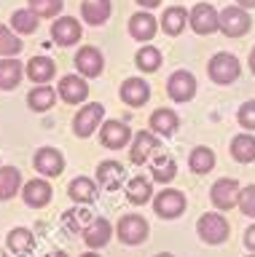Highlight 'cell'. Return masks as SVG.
I'll return each instance as SVG.
<instances>
[{
    "label": "cell",
    "instance_id": "13",
    "mask_svg": "<svg viewBox=\"0 0 255 257\" xmlns=\"http://www.w3.org/2000/svg\"><path fill=\"white\" fill-rule=\"evenodd\" d=\"M132 128L124 123V120H102V126H100V142L105 145L108 150H121L126 148V145L132 142Z\"/></svg>",
    "mask_w": 255,
    "mask_h": 257
},
{
    "label": "cell",
    "instance_id": "8",
    "mask_svg": "<svg viewBox=\"0 0 255 257\" xmlns=\"http://www.w3.org/2000/svg\"><path fill=\"white\" fill-rule=\"evenodd\" d=\"M161 148V137L148 132H137L129 142V161L134 166H142V164H150V158L156 156V150Z\"/></svg>",
    "mask_w": 255,
    "mask_h": 257
},
{
    "label": "cell",
    "instance_id": "22",
    "mask_svg": "<svg viewBox=\"0 0 255 257\" xmlns=\"http://www.w3.org/2000/svg\"><path fill=\"white\" fill-rule=\"evenodd\" d=\"M97 193H100V185H97V180H92V177H75V180H70V185H67V196L73 204L89 206L97 201Z\"/></svg>",
    "mask_w": 255,
    "mask_h": 257
},
{
    "label": "cell",
    "instance_id": "30",
    "mask_svg": "<svg viewBox=\"0 0 255 257\" xmlns=\"http://www.w3.org/2000/svg\"><path fill=\"white\" fill-rule=\"evenodd\" d=\"M110 11H113L110 0H83L81 3V16L92 27H102L110 19Z\"/></svg>",
    "mask_w": 255,
    "mask_h": 257
},
{
    "label": "cell",
    "instance_id": "5",
    "mask_svg": "<svg viewBox=\"0 0 255 257\" xmlns=\"http://www.w3.org/2000/svg\"><path fill=\"white\" fill-rule=\"evenodd\" d=\"M105 120V107L100 102H89L73 115V134L78 140H89Z\"/></svg>",
    "mask_w": 255,
    "mask_h": 257
},
{
    "label": "cell",
    "instance_id": "41",
    "mask_svg": "<svg viewBox=\"0 0 255 257\" xmlns=\"http://www.w3.org/2000/svg\"><path fill=\"white\" fill-rule=\"evenodd\" d=\"M244 246L250 249V252H255V222L244 230Z\"/></svg>",
    "mask_w": 255,
    "mask_h": 257
},
{
    "label": "cell",
    "instance_id": "46",
    "mask_svg": "<svg viewBox=\"0 0 255 257\" xmlns=\"http://www.w3.org/2000/svg\"><path fill=\"white\" fill-rule=\"evenodd\" d=\"M81 257H100V254H97V252H94V249H92V252H83Z\"/></svg>",
    "mask_w": 255,
    "mask_h": 257
},
{
    "label": "cell",
    "instance_id": "47",
    "mask_svg": "<svg viewBox=\"0 0 255 257\" xmlns=\"http://www.w3.org/2000/svg\"><path fill=\"white\" fill-rule=\"evenodd\" d=\"M156 257H175V254H169V252H161V254H156Z\"/></svg>",
    "mask_w": 255,
    "mask_h": 257
},
{
    "label": "cell",
    "instance_id": "26",
    "mask_svg": "<svg viewBox=\"0 0 255 257\" xmlns=\"http://www.w3.org/2000/svg\"><path fill=\"white\" fill-rule=\"evenodd\" d=\"M228 153L236 164H252L255 161V134L252 132H242L236 134L228 145Z\"/></svg>",
    "mask_w": 255,
    "mask_h": 257
},
{
    "label": "cell",
    "instance_id": "25",
    "mask_svg": "<svg viewBox=\"0 0 255 257\" xmlns=\"http://www.w3.org/2000/svg\"><path fill=\"white\" fill-rule=\"evenodd\" d=\"M126 201H129L132 206H142L148 204V201H153V180H145V177H132V180H126Z\"/></svg>",
    "mask_w": 255,
    "mask_h": 257
},
{
    "label": "cell",
    "instance_id": "2",
    "mask_svg": "<svg viewBox=\"0 0 255 257\" xmlns=\"http://www.w3.org/2000/svg\"><path fill=\"white\" fill-rule=\"evenodd\" d=\"M150 225L142 214H121V220L116 222V236L126 246H140L148 241Z\"/></svg>",
    "mask_w": 255,
    "mask_h": 257
},
{
    "label": "cell",
    "instance_id": "12",
    "mask_svg": "<svg viewBox=\"0 0 255 257\" xmlns=\"http://www.w3.org/2000/svg\"><path fill=\"white\" fill-rule=\"evenodd\" d=\"M83 35V27L75 16H57V22H51V40L62 48L75 46Z\"/></svg>",
    "mask_w": 255,
    "mask_h": 257
},
{
    "label": "cell",
    "instance_id": "3",
    "mask_svg": "<svg viewBox=\"0 0 255 257\" xmlns=\"http://www.w3.org/2000/svg\"><path fill=\"white\" fill-rule=\"evenodd\" d=\"M196 233H199V238L204 241V244H210V246H220L223 241L228 238V233H231V225L228 220L223 214L218 212H207L199 217V222H196Z\"/></svg>",
    "mask_w": 255,
    "mask_h": 257
},
{
    "label": "cell",
    "instance_id": "18",
    "mask_svg": "<svg viewBox=\"0 0 255 257\" xmlns=\"http://www.w3.org/2000/svg\"><path fill=\"white\" fill-rule=\"evenodd\" d=\"M118 96L129 107H142L150 99V83L145 78H126L121 83V88H118Z\"/></svg>",
    "mask_w": 255,
    "mask_h": 257
},
{
    "label": "cell",
    "instance_id": "23",
    "mask_svg": "<svg viewBox=\"0 0 255 257\" xmlns=\"http://www.w3.org/2000/svg\"><path fill=\"white\" fill-rule=\"evenodd\" d=\"M25 75L33 80L35 86H46L54 75H57V64H54L51 56H33V59L25 64Z\"/></svg>",
    "mask_w": 255,
    "mask_h": 257
},
{
    "label": "cell",
    "instance_id": "32",
    "mask_svg": "<svg viewBox=\"0 0 255 257\" xmlns=\"http://www.w3.org/2000/svg\"><path fill=\"white\" fill-rule=\"evenodd\" d=\"M54 102H57V88L51 86H35L27 94V107L33 112H49L54 107Z\"/></svg>",
    "mask_w": 255,
    "mask_h": 257
},
{
    "label": "cell",
    "instance_id": "19",
    "mask_svg": "<svg viewBox=\"0 0 255 257\" xmlns=\"http://www.w3.org/2000/svg\"><path fill=\"white\" fill-rule=\"evenodd\" d=\"M148 128L158 137H164V140H169V137L180 128V115L175 112L172 107H158L150 112L148 118Z\"/></svg>",
    "mask_w": 255,
    "mask_h": 257
},
{
    "label": "cell",
    "instance_id": "17",
    "mask_svg": "<svg viewBox=\"0 0 255 257\" xmlns=\"http://www.w3.org/2000/svg\"><path fill=\"white\" fill-rule=\"evenodd\" d=\"M33 166L41 177H59L65 172V156L57 148H41L33 156Z\"/></svg>",
    "mask_w": 255,
    "mask_h": 257
},
{
    "label": "cell",
    "instance_id": "36",
    "mask_svg": "<svg viewBox=\"0 0 255 257\" xmlns=\"http://www.w3.org/2000/svg\"><path fill=\"white\" fill-rule=\"evenodd\" d=\"M134 64H137L140 72H156L161 67V51L156 46H142L134 54Z\"/></svg>",
    "mask_w": 255,
    "mask_h": 257
},
{
    "label": "cell",
    "instance_id": "42",
    "mask_svg": "<svg viewBox=\"0 0 255 257\" xmlns=\"http://www.w3.org/2000/svg\"><path fill=\"white\" fill-rule=\"evenodd\" d=\"M134 3H137V6H142L145 11H150V8H156L158 3H161V0H134Z\"/></svg>",
    "mask_w": 255,
    "mask_h": 257
},
{
    "label": "cell",
    "instance_id": "35",
    "mask_svg": "<svg viewBox=\"0 0 255 257\" xmlns=\"http://www.w3.org/2000/svg\"><path fill=\"white\" fill-rule=\"evenodd\" d=\"M188 166H191V172H194V174H207V172H212V169H215V153L207 148V145H199V148L191 150Z\"/></svg>",
    "mask_w": 255,
    "mask_h": 257
},
{
    "label": "cell",
    "instance_id": "4",
    "mask_svg": "<svg viewBox=\"0 0 255 257\" xmlns=\"http://www.w3.org/2000/svg\"><path fill=\"white\" fill-rule=\"evenodd\" d=\"M186 206H188V198H186V193L178 190V188H166L164 185V190L153 196V212L161 217V220H178V217L186 212Z\"/></svg>",
    "mask_w": 255,
    "mask_h": 257
},
{
    "label": "cell",
    "instance_id": "43",
    "mask_svg": "<svg viewBox=\"0 0 255 257\" xmlns=\"http://www.w3.org/2000/svg\"><path fill=\"white\" fill-rule=\"evenodd\" d=\"M236 6H242V8L250 11V8H255V0H236Z\"/></svg>",
    "mask_w": 255,
    "mask_h": 257
},
{
    "label": "cell",
    "instance_id": "31",
    "mask_svg": "<svg viewBox=\"0 0 255 257\" xmlns=\"http://www.w3.org/2000/svg\"><path fill=\"white\" fill-rule=\"evenodd\" d=\"M22 172L17 166H0V201H11L22 193Z\"/></svg>",
    "mask_w": 255,
    "mask_h": 257
},
{
    "label": "cell",
    "instance_id": "27",
    "mask_svg": "<svg viewBox=\"0 0 255 257\" xmlns=\"http://www.w3.org/2000/svg\"><path fill=\"white\" fill-rule=\"evenodd\" d=\"M186 24H188V11H186V8H183V6H169V8H164L158 27L164 30V35L178 38L180 32L186 30Z\"/></svg>",
    "mask_w": 255,
    "mask_h": 257
},
{
    "label": "cell",
    "instance_id": "37",
    "mask_svg": "<svg viewBox=\"0 0 255 257\" xmlns=\"http://www.w3.org/2000/svg\"><path fill=\"white\" fill-rule=\"evenodd\" d=\"M25 48V43L19 40V35L11 27L0 24V56H19V51Z\"/></svg>",
    "mask_w": 255,
    "mask_h": 257
},
{
    "label": "cell",
    "instance_id": "14",
    "mask_svg": "<svg viewBox=\"0 0 255 257\" xmlns=\"http://www.w3.org/2000/svg\"><path fill=\"white\" fill-rule=\"evenodd\" d=\"M94 180H97V185L108 193L121 190L124 182H126V169H124V164H118V161H113V158L100 161L97 164V177H94Z\"/></svg>",
    "mask_w": 255,
    "mask_h": 257
},
{
    "label": "cell",
    "instance_id": "9",
    "mask_svg": "<svg viewBox=\"0 0 255 257\" xmlns=\"http://www.w3.org/2000/svg\"><path fill=\"white\" fill-rule=\"evenodd\" d=\"M239 182L234 177H220V180L212 182L210 188V201L218 212H226V209H234L239 204Z\"/></svg>",
    "mask_w": 255,
    "mask_h": 257
},
{
    "label": "cell",
    "instance_id": "48",
    "mask_svg": "<svg viewBox=\"0 0 255 257\" xmlns=\"http://www.w3.org/2000/svg\"><path fill=\"white\" fill-rule=\"evenodd\" d=\"M247 257H255V252H250V254H247Z\"/></svg>",
    "mask_w": 255,
    "mask_h": 257
},
{
    "label": "cell",
    "instance_id": "34",
    "mask_svg": "<svg viewBox=\"0 0 255 257\" xmlns=\"http://www.w3.org/2000/svg\"><path fill=\"white\" fill-rule=\"evenodd\" d=\"M41 16H38L33 8H17V11L11 14V22H9V27L17 32V35H33V32L38 30V22Z\"/></svg>",
    "mask_w": 255,
    "mask_h": 257
},
{
    "label": "cell",
    "instance_id": "15",
    "mask_svg": "<svg viewBox=\"0 0 255 257\" xmlns=\"http://www.w3.org/2000/svg\"><path fill=\"white\" fill-rule=\"evenodd\" d=\"M73 62L78 67V75H83V78H100L102 70H105V56H102V51L94 46H81L75 51Z\"/></svg>",
    "mask_w": 255,
    "mask_h": 257
},
{
    "label": "cell",
    "instance_id": "39",
    "mask_svg": "<svg viewBox=\"0 0 255 257\" xmlns=\"http://www.w3.org/2000/svg\"><path fill=\"white\" fill-rule=\"evenodd\" d=\"M236 120L244 132H255V99H247L242 107L236 110Z\"/></svg>",
    "mask_w": 255,
    "mask_h": 257
},
{
    "label": "cell",
    "instance_id": "10",
    "mask_svg": "<svg viewBox=\"0 0 255 257\" xmlns=\"http://www.w3.org/2000/svg\"><path fill=\"white\" fill-rule=\"evenodd\" d=\"M166 94H169L172 102H191L196 96V75L188 70H175L169 78H166Z\"/></svg>",
    "mask_w": 255,
    "mask_h": 257
},
{
    "label": "cell",
    "instance_id": "33",
    "mask_svg": "<svg viewBox=\"0 0 255 257\" xmlns=\"http://www.w3.org/2000/svg\"><path fill=\"white\" fill-rule=\"evenodd\" d=\"M94 220V214L86 209L83 204H75L73 209H67L65 214H62V228L67 233H83V228Z\"/></svg>",
    "mask_w": 255,
    "mask_h": 257
},
{
    "label": "cell",
    "instance_id": "21",
    "mask_svg": "<svg viewBox=\"0 0 255 257\" xmlns=\"http://www.w3.org/2000/svg\"><path fill=\"white\" fill-rule=\"evenodd\" d=\"M113 225H110V220H105V217H94V220L83 228V244L89 249H102L110 241V236H113Z\"/></svg>",
    "mask_w": 255,
    "mask_h": 257
},
{
    "label": "cell",
    "instance_id": "7",
    "mask_svg": "<svg viewBox=\"0 0 255 257\" xmlns=\"http://www.w3.org/2000/svg\"><path fill=\"white\" fill-rule=\"evenodd\" d=\"M188 24L196 35H212L220 30V11L212 3H196L188 14Z\"/></svg>",
    "mask_w": 255,
    "mask_h": 257
},
{
    "label": "cell",
    "instance_id": "1",
    "mask_svg": "<svg viewBox=\"0 0 255 257\" xmlns=\"http://www.w3.org/2000/svg\"><path fill=\"white\" fill-rule=\"evenodd\" d=\"M239 72H242V64H239V59L228 51H218L215 56H210V62H207V75H210V80L218 86H231L239 78Z\"/></svg>",
    "mask_w": 255,
    "mask_h": 257
},
{
    "label": "cell",
    "instance_id": "45",
    "mask_svg": "<svg viewBox=\"0 0 255 257\" xmlns=\"http://www.w3.org/2000/svg\"><path fill=\"white\" fill-rule=\"evenodd\" d=\"M49 257H70V254H67V252H51Z\"/></svg>",
    "mask_w": 255,
    "mask_h": 257
},
{
    "label": "cell",
    "instance_id": "38",
    "mask_svg": "<svg viewBox=\"0 0 255 257\" xmlns=\"http://www.w3.org/2000/svg\"><path fill=\"white\" fill-rule=\"evenodd\" d=\"M27 6L41 19H51V16H59V11L65 8V0H27Z\"/></svg>",
    "mask_w": 255,
    "mask_h": 257
},
{
    "label": "cell",
    "instance_id": "29",
    "mask_svg": "<svg viewBox=\"0 0 255 257\" xmlns=\"http://www.w3.org/2000/svg\"><path fill=\"white\" fill-rule=\"evenodd\" d=\"M6 246H9L11 254L17 257H25L35 249V236L30 228H11L9 236H6Z\"/></svg>",
    "mask_w": 255,
    "mask_h": 257
},
{
    "label": "cell",
    "instance_id": "40",
    "mask_svg": "<svg viewBox=\"0 0 255 257\" xmlns=\"http://www.w3.org/2000/svg\"><path fill=\"white\" fill-rule=\"evenodd\" d=\"M239 212L244 217H255V185H247V188L239 190Z\"/></svg>",
    "mask_w": 255,
    "mask_h": 257
},
{
    "label": "cell",
    "instance_id": "24",
    "mask_svg": "<svg viewBox=\"0 0 255 257\" xmlns=\"http://www.w3.org/2000/svg\"><path fill=\"white\" fill-rule=\"evenodd\" d=\"M175 177H178V161L172 156H166V153H156V156L150 158V180L169 185Z\"/></svg>",
    "mask_w": 255,
    "mask_h": 257
},
{
    "label": "cell",
    "instance_id": "16",
    "mask_svg": "<svg viewBox=\"0 0 255 257\" xmlns=\"http://www.w3.org/2000/svg\"><path fill=\"white\" fill-rule=\"evenodd\" d=\"M57 94L67 104H81L89 99V83L83 75H62L57 83Z\"/></svg>",
    "mask_w": 255,
    "mask_h": 257
},
{
    "label": "cell",
    "instance_id": "11",
    "mask_svg": "<svg viewBox=\"0 0 255 257\" xmlns=\"http://www.w3.org/2000/svg\"><path fill=\"white\" fill-rule=\"evenodd\" d=\"M51 196H54V188L49 182V177H35L22 185V201L30 206V209H43L51 204Z\"/></svg>",
    "mask_w": 255,
    "mask_h": 257
},
{
    "label": "cell",
    "instance_id": "20",
    "mask_svg": "<svg viewBox=\"0 0 255 257\" xmlns=\"http://www.w3.org/2000/svg\"><path fill=\"white\" fill-rule=\"evenodd\" d=\"M158 32V22L150 11H137L129 16V35L140 43H150Z\"/></svg>",
    "mask_w": 255,
    "mask_h": 257
},
{
    "label": "cell",
    "instance_id": "44",
    "mask_svg": "<svg viewBox=\"0 0 255 257\" xmlns=\"http://www.w3.org/2000/svg\"><path fill=\"white\" fill-rule=\"evenodd\" d=\"M250 72L255 75V46H252V51H250Z\"/></svg>",
    "mask_w": 255,
    "mask_h": 257
},
{
    "label": "cell",
    "instance_id": "28",
    "mask_svg": "<svg viewBox=\"0 0 255 257\" xmlns=\"http://www.w3.org/2000/svg\"><path fill=\"white\" fill-rule=\"evenodd\" d=\"M22 75H25V64H22L17 56H3V59H0V91L17 88Z\"/></svg>",
    "mask_w": 255,
    "mask_h": 257
},
{
    "label": "cell",
    "instance_id": "6",
    "mask_svg": "<svg viewBox=\"0 0 255 257\" xmlns=\"http://www.w3.org/2000/svg\"><path fill=\"white\" fill-rule=\"evenodd\" d=\"M252 27V19L242 6H226L220 11V32L226 38H242Z\"/></svg>",
    "mask_w": 255,
    "mask_h": 257
},
{
    "label": "cell",
    "instance_id": "49",
    "mask_svg": "<svg viewBox=\"0 0 255 257\" xmlns=\"http://www.w3.org/2000/svg\"><path fill=\"white\" fill-rule=\"evenodd\" d=\"M0 166H3V164H0Z\"/></svg>",
    "mask_w": 255,
    "mask_h": 257
}]
</instances>
